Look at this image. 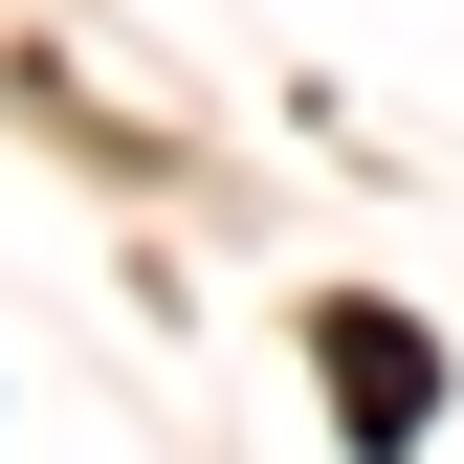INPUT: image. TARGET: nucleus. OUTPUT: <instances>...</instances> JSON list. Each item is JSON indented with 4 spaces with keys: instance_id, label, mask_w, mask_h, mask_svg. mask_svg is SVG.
<instances>
[{
    "instance_id": "f257e3e1",
    "label": "nucleus",
    "mask_w": 464,
    "mask_h": 464,
    "mask_svg": "<svg viewBox=\"0 0 464 464\" xmlns=\"http://www.w3.org/2000/svg\"><path fill=\"white\" fill-rule=\"evenodd\" d=\"M310 376H332V442H354V464H398L442 420V332L420 310H310Z\"/></svg>"
}]
</instances>
